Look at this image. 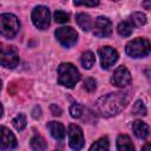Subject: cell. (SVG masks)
Returning a JSON list of instances; mask_svg holds the SVG:
<instances>
[{"instance_id":"1","label":"cell","mask_w":151,"mask_h":151,"mask_svg":"<svg viewBox=\"0 0 151 151\" xmlns=\"http://www.w3.org/2000/svg\"><path fill=\"white\" fill-rule=\"evenodd\" d=\"M127 104L125 93L116 92L100 97L93 105L94 111L101 117H112L118 114Z\"/></svg>"},{"instance_id":"2","label":"cell","mask_w":151,"mask_h":151,"mask_svg":"<svg viewBox=\"0 0 151 151\" xmlns=\"http://www.w3.org/2000/svg\"><path fill=\"white\" fill-rule=\"evenodd\" d=\"M80 79L77 67L70 63H63L58 67V83L65 87L72 88Z\"/></svg>"},{"instance_id":"3","label":"cell","mask_w":151,"mask_h":151,"mask_svg":"<svg viewBox=\"0 0 151 151\" xmlns=\"http://www.w3.org/2000/svg\"><path fill=\"white\" fill-rule=\"evenodd\" d=\"M125 52L131 58H143L151 52V44L145 38H136L126 44Z\"/></svg>"},{"instance_id":"4","label":"cell","mask_w":151,"mask_h":151,"mask_svg":"<svg viewBox=\"0 0 151 151\" xmlns=\"http://www.w3.org/2000/svg\"><path fill=\"white\" fill-rule=\"evenodd\" d=\"M19 28L20 22L14 14L4 13L0 15V32L5 38H14L19 32Z\"/></svg>"},{"instance_id":"5","label":"cell","mask_w":151,"mask_h":151,"mask_svg":"<svg viewBox=\"0 0 151 151\" xmlns=\"http://www.w3.org/2000/svg\"><path fill=\"white\" fill-rule=\"evenodd\" d=\"M32 21L39 29H46L51 24V13L46 6H37L32 12Z\"/></svg>"},{"instance_id":"6","label":"cell","mask_w":151,"mask_h":151,"mask_svg":"<svg viewBox=\"0 0 151 151\" xmlns=\"http://www.w3.org/2000/svg\"><path fill=\"white\" fill-rule=\"evenodd\" d=\"M55 38L58 39V41L65 46V47H71L77 42L78 39V33L76 32V29H73L72 27H59L55 31Z\"/></svg>"},{"instance_id":"7","label":"cell","mask_w":151,"mask_h":151,"mask_svg":"<svg viewBox=\"0 0 151 151\" xmlns=\"http://www.w3.org/2000/svg\"><path fill=\"white\" fill-rule=\"evenodd\" d=\"M68 144L70 147L74 151H79L80 149H83L84 146V134H83V130L76 125V124H71L68 126Z\"/></svg>"},{"instance_id":"8","label":"cell","mask_w":151,"mask_h":151,"mask_svg":"<svg viewBox=\"0 0 151 151\" xmlns=\"http://www.w3.org/2000/svg\"><path fill=\"white\" fill-rule=\"evenodd\" d=\"M98 54L100 58V65L105 70L113 66L116 64V61L118 60V52L110 46H104V47L99 48Z\"/></svg>"},{"instance_id":"9","label":"cell","mask_w":151,"mask_h":151,"mask_svg":"<svg viewBox=\"0 0 151 151\" xmlns=\"http://www.w3.org/2000/svg\"><path fill=\"white\" fill-rule=\"evenodd\" d=\"M92 28H93L92 32H93V34L96 37H98V38H106L112 32V24H111L110 19H107L106 17H98L94 20Z\"/></svg>"},{"instance_id":"10","label":"cell","mask_w":151,"mask_h":151,"mask_svg":"<svg viewBox=\"0 0 151 151\" xmlns=\"http://www.w3.org/2000/svg\"><path fill=\"white\" fill-rule=\"evenodd\" d=\"M19 63V54L13 46H4L1 48V65L7 68H14Z\"/></svg>"},{"instance_id":"11","label":"cell","mask_w":151,"mask_h":151,"mask_svg":"<svg viewBox=\"0 0 151 151\" xmlns=\"http://www.w3.org/2000/svg\"><path fill=\"white\" fill-rule=\"evenodd\" d=\"M131 73L125 66H119L111 77V83L117 87H125L131 83Z\"/></svg>"},{"instance_id":"12","label":"cell","mask_w":151,"mask_h":151,"mask_svg":"<svg viewBox=\"0 0 151 151\" xmlns=\"http://www.w3.org/2000/svg\"><path fill=\"white\" fill-rule=\"evenodd\" d=\"M17 147V138L12 131H9L6 126L1 127V150H12Z\"/></svg>"},{"instance_id":"13","label":"cell","mask_w":151,"mask_h":151,"mask_svg":"<svg viewBox=\"0 0 151 151\" xmlns=\"http://www.w3.org/2000/svg\"><path fill=\"white\" fill-rule=\"evenodd\" d=\"M132 131L134 133V136L139 139H145L149 137L150 134V127L146 123L142 122V120H134L132 123Z\"/></svg>"},{"instance_id":"14","label":"cell","mask_w":151,"mask_h":151,"mask_svg":"<svg viewBox=\"0 0 151 151\" xmlns=\"http://www.w3.org/2000/svg\"><path fill=\"white\" fill-rule=\"evenodd\" d=\"M47 129H48L51 136L54 139H57V140L64 139V137H65V127H64V125L61 123H59V122H50L47 124Z\"/></svg>"},{"instance_id":"15","label":"cell","mask_w":151,"mask_h":151,"mask_svg":"<svg viewBox=\"0 0 151 151\" xmlns=\"http://www.w3.org/2000/svg\"><path fill=\"white\" fill-rule=\"evenodd\" d=\"M117 151H134V146L127 134H119L117 138Z\"/></svg>"},{"instance_id":"16","label":"cell","mask_w":151,"mask_h":151,"mask_svg":"<svg viewBox=\"0 0 151 151\" xmlns=\"http://www.w3.org/2000/svg\"><path fill=\"white\" fill-rule=\"evenodd\" d=\"M77 24L78 26L83 29V31H90L93 27V22L92 19L88 14L86 13H79L77 15Z\"/></svg>"},{"instance_id":"17","label":"cell","mask_w":151,"mask_h":151,"mask_svg":"<svg viewBox=\"0 0 151 151\" xmlns=\"http://www.w3.org/2000/svg\"><path fill=\"white\" fill-rule=\"evenodd\" d=\"M109 147H110V143L107 137H101L91 145L88 151H109Z\"/></svg>"},{"instance_id":"18","label":"cell","mask_w":151,"mask_h":151,"mask_svg":"<svg viewBox=\"0 0 151 151\" xmlns=\"http://www.w3.org/2000/svg\"><path fill=\"white\" fill-rule=\"evenodd\" d=\"M117 31H118V34L120 37H130L132 34V31H133V25L130 22V20L122 21L118 25Z\"/></svg>"},{"instance_id":"19","label":"cell","mask_w":151,"mask_h":151,"mask_svg":"<svg viewBox=\"0 0 151 151\" xmlns=\"http://www.w3.org/2000/svg\"><path fill=\"white\" fill-rule=\"evenodd\" d=\"M94 54L90 51H86L81 54V58H80V63H81V66L86 70H90L93 65H94Z\"/></svg>"},{"instance_id":"20","label":"cell","mask_w":151,"mask_h":151,"mask_svg":"<svg viewBox=\"0 0 151 151\" xmlns=\"http://www.w3.org/2000/svg\"><path fill=\"white\" fill-rule=\"evenodd\" d=\"M31 147L34 150V151H42L47 147V144H46V140L39 136V134H35L32 139H31Z\"/></svg>"},{"instance_id":"21","label":"cell","mask_w":151,"mask_h":151,"mask_svg":"<svg viewBox=\"0 0 151 151\" xmlns=\"http://www.w3.org/2000/svg\"><path fill=\"white\" fill-rule=\"evenodd\" d=\"M130 22L134 26H143L146 24V15L142 12H134L130 15Z\"/></svg>"},{"instance_id":"22","label":"cell","mask_w":151,"mask_h":151,"mask_svg":"<svg viewBox=\"0 0 151 151\" xmlns=\"http://www.w3.org/2000/svg\"><path fill=\"white\" fill-rule=\"evenodd\" d=\"M26 116L24 113H19L13 120H12V124L13 126L15 127V130L18 131H22L25 127H26Z\"/></svg>"},{"instance_id":"23","label":"cell","mask_w":151,"mask_h":151,"mask_svg":"<svg viewBox=\"0 0 151 151\" xmlns=\"http://www.w3.org/2000/svg\"><path fill=\"white\" fill-rule=\"evenodd\" d=\"M132 113L137 116H145L146 114V107L142 100H137L132 106Z\"/></svg>"},{"instance_id":"24","label":"cell","mask_w":151,"mask_h":151,"mask_svg":"<svg viewBox=\"0 0 151 151\" xmlns=\"http://www.w3.org/2000/svg\"><path fill=\"white\" fill-rule=\"evenodd\" d=\"M83 112H84V107L80 104H78V103L72 104L71 107H70V114H71L72 118H79V117H81Z\"/></svg>"},{"instance_id":"25","label":"cell","mask_w":151,"mask_h":151,"mask_svg":"<svg viewBox=\"0 0 151 151\" xmlns=\"http://www.w3.org/2000/svg\"><path fill=\"white\" fill-rule=\"evenodd\" d=\"M54 20L59 24H65L70 20V15L64 11H55L54 12Z\"/></svg>"},{"instance_id":"26","label":"cell","mask_w":151,"mask_h":151,"mask_svg":"<svg viewBox=\"0 0 151 151\" xmlns=\"http://www.w3.org/2000/svg\"><path fill=\"white\" fill-rule=\"evenodd\" d=\"M84 87H85V90H86L87 92H93V91L96 90V87H97L96 80H94L93 78H87V79H85V81H84Z\"/></svg>"},{"instance_id":"27","label":"cell","mask_w":151,"mask_h":151,"mask_svg":"<svg viewBox=\"0 0 151 151\" xmlns=\"http://www.w3.org/2000/svg\"><path fill=\"white\" fill-rule=\"evenodd\" d=\"M76 6H90V7H94V6H98L99 5V1H94V0H92V1H74L73 2Z\"/></svg>"},{"instance_id":"28","label":"cell","mask_w":151,"mask_h":151,"mask_svg":"<svg viewBox=\"0 0 151 151\" xmlns=\"http://www.w3.org/2000/svg\"><path fill=\"white\" fill-rule=\"evenodd\" d=\"M51 111H52V114L53 116H60L61 114V109L59 106H57L55 104H52L51 105Z\"/></svg>"},{"instance_id":"29","label":"cell","mask_w":151,"mask_h":151,"mask_svg":"<svg viewBox=\"0 0 151 151\" xmlns=\"http://www.w3.org/2000/svg\"><path fill=\"white\" fill-rule=\"evenodd\" d=\"M32 116L35 118V119H38V118H40V116H41V110H40V107L39 106H35L34 109H33V112H32Z\"/></svg>"},{"instance_id":"30","label":"cell","mask_w":151,"mask_h":151,"mask_svg":"<svg viewBox=\"0 0 151 151\" xmlns=\"http://www.w3.org/2000/svg\"><path fill=\"white\" fill-rule=\"evenodd\" d=\"M142 6H143L145 9H151V0L143 1V2H142Z\"/></svg>"},{"instance_id":"31","label":"cell","mask_w":151,"mask_h":151,"mask_svg":"<svg viewBox=\"0 0 151 151\" xmlns=\"http://www.w3.org/2000/svg\"><path fill=\"white\" fill-rule=\"evenodd\" d=\"M142 151H151V143H147V144H145V145L143 146Z\"/></svg>"}]
</instances>
